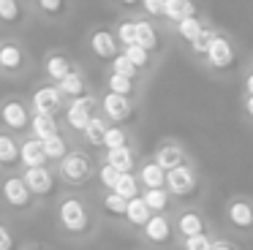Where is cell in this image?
<instances>
[{
	"instance_id": "14",
	"label": "cell",
	"mask_w": 253,
	"mask_h": 250,
	"mask_svg": "<svg viewBox=\"0 0 253 250\" xmlns=\"http://www.w3.org/2000/svg\"><path fill=\"white\" fill-rule=\"evenodd\" d=\"M104 109H106V114H109L112 120H128L133 114V109H131V103H128V98L126 95H115V92H109V95H104Z\"/></svg>"
},
{
	"instance_id": "37",
	"label": "cell",
	"mask_w": 253,
	"mask_h": 250,
	"mask_svg": "<svg viewBox=\"0 0 253 250\" xmlns=\"http://www.w3.org/2000/svg\"><path fill=\"white\" fill-rule=\"evenodd\" d=\"M19 14H22V8L17 0H0V19L3 22H19Z\"/></svg>"
},
{
	"instance_id": "41",
	"label": "cell",
	"mask_w": 253,
	"mask_h": 250,
	"mask_svg": "<svg viewBox=\"0 0 253 250\" xmlns=\"http://www.w3.org/2000/svg\"><path fill=\"white\" fill-rule=\"evenodd\" d=\"M185 250H212V239L207 234H199V237L185 239Z\"/></svg>"
},
{
	"instance_id": "26",
	"label": "cell",
	"mask_w": 253,
	"mask_h": 250,
	"mask_svg": "<svg viewBox=\"0 0 253 250\" xmlns=\"http://www.w3.org/2000/svg\"><path fill=\"white\" fill-rule=\"evenodd\" d=\"M19 161V147L11 136H0V163L3 166H11Z\"/></svg>"
},
{
	"instance_id": "36",
	"label": "cell",
	"mask_w": 253,
	"mask_h": 250,
	"mask_svg": "<svg viewBox=\"0 0 253 250\" xmlns=\"http://www.w3.org/2000/svg\"><path fill=\"white\" fill-rule=\"evenodd\" d=\"M123 54H126V57L131 60L133 65H136V68H142V65L150 63V52H147V49H142L139 43H133V46H126V49H123Z\"/></svg>"
},
{
	"instance_id": "33",
	"label": "cell",
	"mask_w": 253,
	"mask_h": 250,
	"mask_svg": "<svg viewBox=\"0 0 253 250\" xmlns=\"http://www.w3.org/2000/svg\"><path fill=\"white\" fill-rule=\"evenodd\" d=\"M144 204L150 207V212H161L166 209V201H169V196H166V190H144Z\"/></svg>"
},
{
	"instance_id": "46",
	"label": "cell",
	"mask_w": 253,
	"mask_h": 250,
	"mask_svg": "<svg viewBox=\"0 0 253 250\" xmlns=\"http://www.w3.org/2000/svg\"><path fill=\"white\" fill-rule=\"evenodd\" d=\"M245 90H248V95L253 98V74H248V79H245Z\"/></svg>"
},
{
	"instance_id": "44",
	"label": "cell",
	"mask_w": 253,
	"mask_h": 250,
	"mask_svg": "<svg viewBox=\"0 0 253 250\" xmlns=\"http://www.w3.org/2000/svg\"><path fill=\"white\" fill-rule=\"evenodd\" d=\"M0 250H14V237L6 226H0Z\"/></svg>"
},
{
	"instance_id": "27",
	"label": "cell",
	"mask_w": 253,
	"mask_h": 250,
	"mask_svg": "<svg viewBox=\"0 0 253 250\" xmlns=\"http://www.w3.org/2000/svg\"><path fill=\"white\" fill-rule=\"evenodd\" d=\"M60 92L71 95L74 101H77V98H84V79L79 74H68L66 79L60 82Z\"/></svg>"
},
{
	"instance_id": "4",
	"label": "cell",
	"mask_w": 253,
	"mask_h": 250,
	"mask_svg": "<svg viewBox=\"0 0 253 250\" xmlns=\"http://www.w3.org/2000/svg\"><path fill=\"white\" fill-rule=\"evenodd\" d=\"M22 179H25V185H28V190L33 196H46V193H52V188H55V177H52V171L46 166L28 168Z\"/></svg>"
},
{
	"instance_id": "16",
	"label": "cell",
	"mask_w": 253,
	"mask_h": 250,
	"mask_svg": "<svg viewBox=\"0 0 253 250\" xmlns=\"http://www.w3.org/2000/svg\"><path fill=\"white\" fill-rule=\"evenodd\" d=\"M150 217H153V212H150V207L144 204V199L142 196H136V199H131L128 201V209H126V220L128 223H133V226H147L150 223Z\"/></svg>"
},
{
	"instance_id": "39",
	"label": "cell",
	"mask_w": 253,
	"mask_h": 250,
	"mask_svg": "<svg viewBox=\"0 0 253 250\" xmlns=\"http://www.w3.org/2000/svg\"><path fill=\"white\" fill-rule=\"evenodd\" d=\"M117 38H120L126 46H133V43H136V22H120Z\"/></svg>"
},
{
	"instance_id": "15",
	"label": "cell",
	"mask_w": 253,
	"mask_h": 250,
	"mask_svg": "<svg viewBox=\"0 0 253 250\" xmlns=\"http://www.w3.org/2000/svg\"><path fill=\"white\" fill-rule=\"evenodd\" d=\"M30 128L36 130V139H39L41 144L57 136V123H55V117H49V114H33Z\"/></svg>"
},
{
	"instance_id": "43",
	"label": "cell",
	"mask_w": 253,
	"mask_h": 250,
	"mask_svg": "<svg viewBox=\"0 0 253 250\" xmlns=\"http://www.w3.org/2000/svg\"><path fill=\"white\" fill-rule=\"evenodd\" d=\"M44 14H60L63 11V0H39Z\"/></svg>"
},
{
	"instance_id": "25",
	"label": "cell",
	"mask_w": 253,
	"mask_h": 250,
	"mask_svg": "<svg viewBox=\"0 0 253 250\" xmlns=\"http://www.w3.org/2000/svg\"><path fill=\"white\" fill-rule=\"evenodd\" d=\"M112 193H117V196H123L126 201H131V199L139 196V182L133 179V174H120V179H117V185H115Z\"/></svg>"
},
{
	"instance_id": "22",
	"label": "cell",
	"mask_w": 253,
	"mask_h": 250,
	"mask_svg": "<svg viewBox=\"0 0 253 250\" xmlns=\"http://www.w3.org/2000/svg\"><path fill=\"white\" fill-rule=\"evenodd\" d=\"M44 65H46V74H49L55 82H63L68 74H74V71H71V63H68L63 54H49Z\"/></svg>"
},
{
	"instance_id": "19",
	"label": "cell",
	"mask_w": 253,
	"mask_h": 250,
	"mask_svg": "<svg viewBox=\"0 0 253 250\" xmlns=\"http://www.w3.org/2000/svg\"><path fill=\"white\" fill-rule=\"evenodd\" d=\"M142 182H144V188H147V190H164L166 171L155 161L153 163H144V166H142Z\"/></svg>"
},
{
	"instance_id": "11",
	"label": "cell",
	"mask_w": 253,
	"mask_h": 250,
	"mask_svg": "<svg viewBox=\"0 0 253 250\" xmlns=\"http://www.w3.org/2000/svg\"><path fill=\"white\" fill-rule=\"evenodd\" d=\"M90 46L98 54L101 60H115L117 57V41L109 30H95L93 38H90Z\"/></svg>"
},
{
	"instance_id": "24",
	"label": "cell",
	"mask_w": 253,
	"mask_h": 250,
	"mask_svg": "<svg viewBox=\"0 0 253 250\" xmlns=\"http://www.w3.org/2000/svg\"><path fill=\"white\" fill-rule=\"evenodd\" d=\"M0 68L6 71L22 68V52H19L17 43H3V49H0Z\"/></svg>"
},
{
	"instance_id": "3",
	"label": "cell",
	"mask_w": 253,
	"mask_h": 250,
	"mask_svg": "<svg viewBox=\"0 0 253 250\" xmlns=\"http://www.w3.org/2000/svg\"><path fill=\"white\" fill-rule=\"evenodd\" d=\"M93 109H95V101L93 98H77V101L71 103V106L66 109V120L68 125H71L74 130H87V125L93 123Z\"/></svg>"
},
{
	"instance_id": "38",
	"label": "cell",
	"mask_w": 253,
	"mask_h": 250,
	"mask_svg": "<svg viewBox=\"0 0 253 250\" xmlns=\"http://www.w3.org/2000/svg\"><path fill=\"white\" fill-rule=\"evenodd\" d=\"M215 38H218V36H215L212 30H202V36H199L196 41L191 43V46H193V52H196V54H207V52H210V46H212V41H215Z\"/></svg>"
},
{
	"instance_id": "48",
	"label": "cell",
	"mask_w": 253,
	"mask_h": 250,
	"mask_svg": "<svg viewBox=\"0 0 253 250\" xmlns=\"http://www.w3.org/2000/svg\"><path fill=\"white\" fill-rule=\"evenodd\" d=\"M120 3H123V5H136L139 0H120Z\"/></svg>"
},
{
	"instance_id": "13",
	"label": "cell",
	"mask_w": 253,
	"mask_h": 250,
	"mask_svg": "<svg viewBox=\"0 0 253 250\" xmlns=\"http://www.w3.org/2000/svg\"><path fill=\"white\" fill-rule=\"evenodd\" d=\"M229 220H231V226L242 228V231H245V228H253V207L242 199L231 201L229 204Z\"/></svg>"
},
{
	"instance_id": "5",
	"label": "cell",
	"mask_w": 253,
	"mask_h": 250,
	"mask_svg": "<svg viewBox=\"0 0 253 250\" xmlns=\"http://www.w3.org/2000/svg\"><path fill=\"white\" fill-rule=\"evenodd\" d=\"M193 185H196V179H193V171L188 166H177L171 171H166V188H169V193L188 196L193 190Z\"/></svg>"
},
{
	"instance_id": "31",
	"label": "cell",
	"mask_w": 253,
	"mask_h": 250,
	"mask_svg": "<svg viewBox=\"0 0 253 250\" xmlns=\"http://www.w3.org/2000/svg\"><path fill=\"white\" fill-rule=\"evenodd\" d=\"M106 130H109V128H106V125L101 123L98 117H93V123L87 125V130H84V139H87L93 147H101V144H104V136H106Z\"/></svg>"
},
{
	"instance_id": "20",
	"label": "cell",
	"mask_w": 253,
	"mask_h": 250,
	"mask_svg": "<svg viewBox=\"0 0 253 250\" xmlns=\"http://www.w3.org/2000/svg\"><path fill=\"white\" fill-rule=\"evenodd\" d=\"M177 228H180V234L185 239H191V237L204 234V220L196 215V212H182L180 220H177Z\"/></svg>"
},
{
	"instance_id": "49",
	"label": "cell",
	"mask_w": 253,
	"mask_h": 250,
	"mask_svg": "<svg viewBox=\"0 0 253 250\" xmlns=\"http://www.w3.org/2000/svg\"><path fill=\"white\" fill-rule=\"evenodd\" d=\"M0 49H3V43H0Z\"/></svg>"
},
{
	"instance_id": "30",
	"label": "cell",
	"mask_w": 253,
	"mask_h": 250,
	"mask_svg": "<svg viewBox=\"0 0 253 250\" xmlns=\"http://www.w3.org/2000/svg\"><path fill=\"white\" fill-rule=\"evenodd\" d=\"M112 74H120V76H126V79H136L139 68L126 57V54H117V57L112 60Z\"/></svg>"
},
{
	"instance_id": "23",
	"label": "cell",
	"mask_w": 253,
	"mask_h": 250,
	"mask_svg": "<svg viewBox=\"0 0 253 250\" xmlns=\"http://www.w3.org/2000/svg\"><path fill=\"white\" fill-rule=\"evenodd\" d=\"M136 43L147 52H155L158 49V33L150 22H136Z\"/></svg>"
},
{
	"instance_id": "12",
	"label": "cell",
	"mask_w": 253,
	"mask_h": 250,
	"mask_svg": "<svg viewBox=\"0 0 253 250\" xmlns=\"http://www.w3.org/2000/svg\"><path fill=\"white\" fill-rule=\"evenodd\" d=\"M182 150L177 144H161L158 150H155V163H158L164 171H171V168H177V166H185L182 163Z\"/></svg>"
},
{
	"instance_id": "6",
	"label": "cell",
	"mask_w": 253,
	"mask_h": 250,
	"mask_svg": "<svg viewBox=\"0 0 253 250\" xmlns=\"http://www.w3.org/2000/svg\"><path fill=\"white\" fill-rule=\"evenodd\" d=\"M30 190L28 185H25L22 177H8L6 182H3V199L8 201L11 207H17V209H22V207L30 204Z\"/></svg>"
},
{
	"instance_id": "18",
	"label": "cell",
	"mask_w": 253,
	"mask_h": 250,
	"mask_svg": "<svg viewBox=\"0 0 253 250\" xmlns=\"http://www.w3.org/2000/svg\"><path fill=\"white\" fill-rule=\"evenodd\" d=\"M166 16L180 25V22L196 16V5H193V0H166Z\"/></svg>"
},
{
	"instance_id": "47",
	"label": "cell",
	"mask_w": 253,
	"mask_h": 250,
	"mask_svg": "<svg viewBox=\"0 0 253 250\" xmlns=\"http://www.w3.org/2000/svg\"><path fill=\"white\" fill-rule=\"evenodd\" d=\"M245 112H248V117H253V98L248 95V101H245Z\"/></svg>"
},
{
	"instance_id": "29",
	"label": "cell",
	"mask_w": 253,
	"mask_h": 250,
	"mask_svg": "<svg viewBox=\"0 0 253 250\" xmlns=\"http://www.w3.org/2000/svg\"><path fill=\"white\" fill-rule=\"evenodd\" d=\"M44 152H46V158H52V161H63V158L68 155V144H66V139H63V136L57 133L55 139L44 141Z\"/></svg>"
},
{
	"instance_id": "9",
	"label": "cell",
	"mask_w": 253,
	"mask_h": 250,
	"mask_svg": "<svg viewBox=\"0 0 253 250\" xmlns=\"http://www.w3.org/2000/svg\"><path fill=\"white\" fill-rule=\"evenodd\" d=\"M207 63L212 68H229V65H234V49H231V43L226 38L218 36L212 41V46L207 52Z\"/></svg>"
},
{
	"instance_id": "21",
	"label": "cell",
	"mask_w": 253,
	"mask_h": 250,
	"mask_svg": "<svg viewBox=\"0 0 253 250\" xmlns=\"http://www.w3.org/2000/svg\"><path fill=\"white\" fill-rule=\"evenodd\" d=\"M106 163H109V166H115L120 174H131V168H133V152L128 150V147L109 150V152H106Z\"/></svg>"
},
{
	"instance_id": "45",
	"label": "cell",
	"mask_w": 253,
	"mask_h": 250,
	"mask_svg": "<svg viewBox=\"0 0 253 250\" xmlns=\"http://www.w3.org/2000/svg\"><path fill=\"white\" fill-rule=\"evenodd\" d=\"M212 250H237V248L229 242H212Z\"/></svg>"
},
{
	"instance_id": "17",
	"label": "cell",
	"mask_w": 253,
	"mask_h": 250,
	"mask_svg": "<svg viewBox=\"0 0 253 250\" xmlns=\"http://www.w3.org/2000/svg\"><path fill=\"white\" fill-rule=\"evenodd\" d=\"M144 234H147L150 242L164 245V242H169V239H171V226H169L166 217H150V223L144 226Z\"/></svg>"
},
{
	"instance_id": "28",
	"label": "cell",
	"mask_w": 253,
	"mask_h": 250,
	"mask_svg": "<svg viewBox=\"0 0 253 250\" xmlns=\"http://www.w3.org/2000/svg\"><path fill=\"white\" fill-rule=\"evenodd\" d=\"M202 22L196 19V16H191V19H185V22H180V25H177V33H180V38H185L188 43H193L196 41L199 36H202Z\"/></svg>"
},
{
	"instance_id": "42",
	"label": "cell",
	"mask_w": 253,
	"mask_h": 250,
	"mask_svg": "<svg viewBox=\"0 0 253 250\" xmlns=\"http://www.w3.org/2000/svg\"><path fill=\"white\" fill-rule=\"evenodd\" d=\"M144 11L150 16H166V0H144Z\"/></svg>"
},
{
	"instance_id": "2",
	"label": "cell",
	"mask_w": 253,
	"mask_h": 250,
	"mask_svg": "<svg viewBox=\"0 0 253 250\" xmlns=\"http://www.w3.org/2000/svg\"><path fill=\"white\" fill-rule=\"evenodd\" d=\"M60 174H63V179H66V182L82 185V182H87V179H90V174H93V166H90L87 158L77 152V155H66V158H63Z\"/></svg>"
},
{
	"instance_id": "1",
	"label": "cell",
	"mask_w": 253,
	"mask_h": 250,
	"mask_svg": "<svg viewBox=\"0 0 253 250\" xmlns=\"http://www.w3.org/2000/svg\"><path fill=\"white\" fill-rule=\"evenodd\" d=\"M60 223L66 231L71 234H82L84 228H87L90 217H87V209H84V204L79 199H66L60 204Z\"/></svg>"
},
{
	"instance_id": "35",
	"label": "cell",
	"mask_w": 253,
	"mask_h": 250,
	"mask_svg": "<svg viewBox=\"0 0 253 250\" xmlns=\"http://www.w3.org/2000/svg\"><path fill=\"white\" fill-rule=\"evenodd\" d=\"M104 209L109 212V215L123 217V215H126V209H128V201L123 199V196H117V193H109V196L104 199Z\"/></svg>"
},
{
	"instance_id": "34",
	"label": "cell",
	"mask_w": 253,
	"mask_h": 250,
	"mask_svg": "<svg viewBox=\"0 0 253 250\" xmlns=\"http://www.w3.org/2000/svg\"><path fill=\"white\" fill-rule=\"evenodd\" d=\"M104 147L106 150H120V147H128V136L123 128H109L104 136Z\"/></svg>"
},
{
	"instance_id": "10",
	"label": "cell",
	"mask_w": 253,
	"mask_h": 250,
	"mask_svg": "<svg viewBox=\"0 0 253 250\" xmlns=\"http://www.w3.org/2000/svg\"><path fill=\"white\" fill-rule=\"evenodd\" d=\"M19 161H22L28 168H39V166H44L49 158H46L44 144H41L39 139H28L22 147H19Z\"/></svg>"
},
{
	"instance_id": "32",
	"label": "cell",
	"mask_w": 253,
	"mask_h": 250,
	"mask_svg": "<svg viewBox=\"0 0 253 250\" xmlns=\"http://www.w3.org/2000/svg\"><path fill=\"white\" fill-rule=\"evenodd\" d=\"M109 92L128 98L133 92V79H126V76H120V74H112L109 76Z\"/></svg>"
},
{
	"instance_id": "8",
	"label": "cell",
	"mask_w": 253,
	"mask_h": 250,
	"mask_svg": "<svg viewBox=\"0 0 253 250\" xmlns=\"http://www.w3.org/2000/svg\"><path fill=\"white\" fill-rule=\"evenodd\" d=\"M60 90L57 87H41V90H36V95H33V109H36V114H55L57 109H60Z\"/></svg>"
},
{
	"instance_id": "40",
	"label": "cell",
	"mask_w": 253,
	"mask_h": 250,
	"mask_svg": "<svg viewBox=\"0 0 253 250\" xmlns=\"http://www.w3.org/2000/svg\"><path fill=\"white\" fill-rule=\"evenodd\" d=\"M117 179H120V171H117L115 166H109V163H104V166H101V182H104L109 190H115Z\"/></svg>"
},
{
	"instance_id": "7",
	"label": "cell",
	"mask_w": 253,
	"mask_h": 250,
	"mask_svg": "<svg viewBox=\"0 0 253 250\" xmlns=\"http://www.w3.org/2000/svg\"><path fill=\"white\" fill-rule=\"evenodd\" d=\"M0 117H3V125H6V128H11V130H25L30 125L28 109H25L19 101H6V103H3Z\"/></svg>"
}]
</instances>
